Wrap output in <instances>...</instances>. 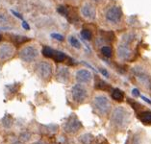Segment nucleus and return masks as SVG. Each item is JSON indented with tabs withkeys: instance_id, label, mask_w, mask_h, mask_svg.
Segmentation results:
<instances>
[{
	"instance_id": "1",
	"label": "nucleus",
	"mask_w": 151,
	"mask_h": 144,
	"mask_svg": "<svg viewBox=\"0 0 151 144\" xmlns=\"http://www.w3.org/2000/svg\"><path fill=\"white\" fill-rule=\"evenodd\" d=\"M129 113L123 107H117L112 113V122L117 127H124L128 123Z\"/></svg>"
},
{
	"instance_id": "2",
	"label": "nucleus",
	"mask_w": 151,
	"mask_h": 144,
	"mask_svg": "<svg viewBox=\"0 0 151 144\" xmlns=\"http://www.w3.org/2000/svg\"><path fill=\"white\" fill-rule=\"evenodd\" d=\"M93 104L96 112H98L100 114H103V115L108 113L110 112V109H111V102L105 95H96L93 98Z\"/></svg>"
},
{
	"instance_id": "3",
	"label": "nucleus",
	"mask_w": 151,
	"mask_h": 144,
	"mask_svg": "<svg viewBox=\"0 0 151 144\" xmlns=\"http://www.w3.org/2000/svg\"><path fill=\"white\" fill-rule=\"evenodd\" d=\"M19 58L23 62H31L35 61L39 56V50L34 45H26L19 51Z\"/></svg>"
},
{
	"instance_id": "4",
	"label": "nucleus",
	"mask_w": 151,
	"mask_h": 144,
	"mask_svg": "<svg viewBox=\"0 0 151 144\" xmlns=\"http://www.w3.org/2000/svg\"><path fill=\"white\" fill-rule=\"evenodd\" d=\"M106 19L108 20V22L112 24H116L121 20L122 18V12L119 7L117 6H112L107 10L106 12Z\"/></svg>"
},
{
	"instance_id": "5",
	"label": "nucleus",
	"mask_w": 151,
	"mask_h": 144,
	"mask_svg": "<svg viewBox=\"0 0 151 144\" xmlns=\"http://www.w3.org/2000/svg\"><path fill=\"white\" fill-rule=\"evenodd\" d=\"M71 96H72V99L75 102L83 103L88 97V91L84 86H82V85H80V84H77L75 86H73L72 87Z\"/></svg>"
},
{
	"instance_id": "6",
	"label": "nucleus",
	"mask_w": 151,
	"mask_h": 144,
	"mask_svg": "<svg viewBox=\"0 0 151 144\" xmlns=\"http://www.w3.org/2000/svg\"><path fill=\"white\" fill-rule=\"evenodd\" d=\"M37 72L42 79H48L52 74V65L48 62H40L37 64Z\"/></svg>"
},
{
	"instance_id": "7",
	"label": "nucleus",
	"mask_w": 151,
	"mask_h": 144,
	"mask_svg": "<svg viewBox=\"0 0 151 144\" xmlns=\"http://www.w3.org/2000/svg\"><path fill=\"white\" fill-rule=\"evenodd\" d=\"M14 54V47L10 43H3L0 45V61L10 60Z\"/></svg>"
},
{
	"instance_id": "8",
	"label": "nucleus",
	"mask_w": 151,
	"mask_h": 144,
	"mask_svg": "<svg viewBox=\"0 0 151 144\" xmlns=\"http://www.w3.org/2000/svg\"><path fill=\"white\" fill-rule=\"evenodd\" d=\"M65 131L68 134H74L81 128V122L75 115L69 117V119L65 124Z\"/></svg>"
},
{
	"instance_id": "9",
	"label": "nucleus",
	"mask_w": 151,
	"mask_h": 144,
	"mask_svg": "<svg viewBox=\"0 0 151 144\" xmlns=\"http://www.w3.org/2000/svg\"><path fill=\"white\" fill-rule=\"evenodd\" d=\"M81 14L87 19L93 20L95 18V16H96V11H95V8L91 3L86 2L81 7Z\"/></svg>"
},
{
	"instance_id": "10",
	"label": "nucleus",
	"mask_w": 151,
	"mask_h": 144,
	"mask_svg": "<svg viewBox=\"0 0 151 144\" xmlns=\"http://www.w3.org/2000/svg\"><path fill=\"white\" fill-rule=\"evenodd\" d=\"M76 80L78 83H83V84H88L91 82L93 80V75H91V71L88 69H79L76 71Z\"/></svg>"
},
{
	"instance_id": "11",
	"label": "nucleus",
	"mask_w": 151,
	"mask_h": 144,
	"mask_svg": "<svg viewBox=\"0 0 151 144\" xmlns=\"http://www.w3.org/2000/svg\"><path fill=\"white\" fill-rule=\"evenodd\" d=\"M57 79L62 83H67L69 79V70L65 66H60L57 68L56 72Z\"/></svg>"
},
{
	"instance_id": "12",
	"label": "nucleus",
	"mask_w": 151,
	"mask_h": 144,
	"mask_svg": "<svg viewBox=\"0 0 151 144\" xmlns=\"http://www.w3.org/2000/svg\"><path fill=\"white\" fill-rule=\"evenodd\" d=\"M132 72L134 73V75L137 77V79L139 81V82L142 83H145L147 81V75L146 73L145 72V70L141 67H135L133 70H132Z\"/></svg>"
},
{
	"instance_id": "13",
	"label": "nucleus",
	"mask_w": 151,
	"mask_h": 144,
	"mask_svg": "<svg viewBox=\"0 0 151 144\" xmlns=\"http://www.w3.org/2000/svg\"><path fill=\"white\" fill-rule=\"evenodd\" d=\"M117 54L121 59H127L130 56V49L125 44H121V45L119 46V49H117Z\"/></svg>"
},
{
	"instance_id": "14",
	"label": "nucleus",
	"mask_w": 151,
	"mask_h": 144,
	"mask_svg": "<svg viewBox=\"0 0 151 144\" xmlns=\"http://www.w3.org/2000/svg\"><path fill=\"white\" fill-rule=\"evenodd\" d=\"M139 118L145 123H151V112H142L139 114Z\"/></svg>"
},
{
	"instance_id": "15",
	"label": "nucleus",
	"mask_w": 151,
	"mask_h": 144,
	"mask_svg": "<svg viewBox=\"0 0 151 144\" xmlns=\"http://www.w3.org/2000/svg\"><path fill=\"white\" fill-rule=\"evenodd\" d=\"M112 97L113 99H115L116 101H122L124 98V93L119 88H116L115 90H113L112 92Z\"/></svg>"
},
{
	"instance_id": "16",
	"label": "nucleus",
	"mask_w": 151,
	"mask_h": 144,
	"mask_svg": "<svg viewBox=\"0 0 151 144\" xmlns=\"http://www.w3.org/2000/svg\"><path fill=\"white\" fill-rule=\"evenodd\" d=\"M42 55L45 58H53L54 57V54H55V50H53L51 47L45 46V47L42 48Z\"/></svg>"
},
{
	"instance_id": "17",
	"label": "nucleus",
	"mask_w": 151,
	"mask_h": 144,
	"mask_svg": "<svg viewBox=\"0 0 151 144\" xmlns=\"http://www.w3.org/2000/svg\"><path fill=\"white\" fill-rule=\"evenodd\" d=\"M68 42H69V44H70L72 47L76 48V49H79V48L81 47L80 42L75 38L74 36H69L68 37Z\"/></svg>"
},
{
	"instance_id": "18",
	"label": "nucleus",
	"mask_w": 151,
	"mask_h": 144,
	"mask_svg": "<svg viewBox=\"0 0 151 144\" xmlns=\"http://www.w3.org/2000/svg\"><path fill=\"white\" fill-rule=\"evenodd\" d=\"M2 125L4 126L6 129H9V128H11L12 127V124H13V120H12V118H11L9 115H6L2 118Z\"/></svg>"
},
{
	"instance_id": "19",
	"label": "nucleus",
	"mask_w": 151,
	"mask_h": 144,
	"mask_svg": "<svg viewBox=\"0 0 151 144\" xmlns=\"http://www.w3.org/2000/svg\"><path fill=\"white\" fill-rule=\"evenodd\" d=\"M12 40L14 43L20 44V43H23L24 42H27V40H29V39H27L26 37L20 36V35H14L12 38Z\"/></svg>"
},
{
	"instance_id": "20",
	"label": "nucleus",
	"mask_w": 151,
	"mask_h": 144,
	"mask_svg": "<svg viewBox=\"0 0 151 144\" xmlns=\"http://www.w3.org/2000/svg\"><path fill=\"white\" fill-rule=\"evenodd\" d=\"M53 59H54L55 62H64L65 60V55L64 53L60 52V51H55V54H54Z\"/></svg>"
},
{
	"instance_id": "21",
	"label": "nucleus",
	"mask_w": 151,
	"mask_h": 144,
	"mask_svg": "<svg viewBox=\"0 0 151 144\" xmlns=\"http://www.w3.org/2000/svg\"><path fill=\"white\" fill-rule=\"evenodd\" d=\"M9 22H10V18L8 16V14L4 12H0V24L5 25L8 24Z\"/></svg>"
},
{
	"instance_id": "22",
	"label": "nucleus",
	"mask_w": 151,
	"mask_h": 144,
	"mask_svg": "<svg viewBox=\"0 0 151 144\" xmlns=\"http://www.w3.org/2000/svg\"><path fill=\"white\" fill-rule=\"evenodd\" d=\"M81 36H82V38L86 40H91V38H93V34H91V32L89 30V29H84V30L81 31Z\"/></svg>"
},
{
	"instance_id": "23",
	"label": "nucleus",
	"mask_w": 151,
	"mask_h": 144,
	"mask_svg": "<svg viewBox=\"0 0 151 144\" xmlns=\"http://www.w3.org/2000/svg\"><path fill=\"white\" fill-rule=\"evenodd\" d=\"M101 53L104 55L105 57L107 58H109V57H111L112 56V54H113V50H112V48L111 47H109V46H103L101 48Z\"/></svg>"
},
{
	"instance_id": "24",
	"label": "nucleus",
	"mask_w": 151,
	"mask_h": 144,
	"mask_svg": "<svg viewBox=\"0 0 151 144\" xmlns=\"http://www.w3.org/2000/svg\"><path fill=\"white\" fill-rule=\"evenodd\" d=\"M30 138H31V135L29 134L28 132H23V133H21V135H20V136H19V138H20V140L22 142H27L29 139H30Z\"/></svg>"
},
{
	"instance_id": "25",
	"label": "nucleus",
	"mask_w": 151,
	"mask_h": 144,
	"mask_svg": "<svg viewBox=\"0 0 151 144\" xmlns=\"http://www.w3.org/2000/svg\"><path fill=\"white\" fill-rule=\"evenodd\" d=\"M58 12L60 13L62 16H68V10H67V8L65 7H64V6H60L58 8Z\"/></svg>"
},
{
	"instance_id": "26",
	"label": "nucleus",
	"mask_w": 151,
	"mask_h": 144,
	"mask_svg": "<svg viewBox=\"0 0 151 144\" xmlns=\"http://www.w3.org/2000/svg\"><path fill=\"white\" fill-rule=\"evenodd\" d=\"M51 38H53L57 40H60V42L64 40V36H62L61 34H57V33H53V34H51Z\"/></svg>"
},
{
	"instance_id": "27",
	"label": "nucleus",
	"mask_w": 151,
	"mask_h": 144,
	"mask_svg": "<svg viewBox=\"0 0 151 144\" xmlns=\"http://www.w3.org/2000/svg\"><path fill=\"white\" fill-rule=\"evenodd\" d=\"M99 71H100L105 77H107V78L109 77V73H108V71H107V70H106L105 68H99Z\"/></svg>"
},
{
	"instance_id": "28",
	"label": "nucleus",
	"mask_w": 151,
	"mask_h": 144,
	"mask_svg": "<svg viewBox=\"0 0 151 144\" xmlns=\"http://www.w3.org/2000/svg\"><path fill=\"white\" fill-rule=\"evenodd\" d=\"M132 94H133L134 96H139V95H141L139 90H137V88H134V90H132Z\"/></svg>"
},
{
	"instance_id": "29",
	"label": "nucleus",
	"mask_w": 151,
	"mask_h": 144,
	"mask_svg": "<svg viewBox=\"0 0 151 144\" xmlns=\"http://www.w3.org/2000/svg\"><path fill=\"white\" fill-rule=\"evenodd\" d=\"M141 97H142V98L143 99V100H145V102H147V103H149V104L151 105V101L149 100V99H147V98H145V96H141Z\"/></svg>"
},
{
	"instance_id": "30",
	"label": "nucleus",
	"mask_w": 151,
	"mask_h": 144,
	"mask_svg": "<svg viewBox=\"0 0 151 144\" xmlns=\"http://www.w3.org/2000/svg\"><path fill=\"white\" fill-rule=\"evenodd\" d=\"M93 1H94L95 3H100V2L103 1V0H93Z\"/></svg>"
},
{
	"instance_id": "31",
	"label": "nucleus",
	"mask_w": 151,
	"mask_h": 144,
	"mask_svg": "<svg viewBox=\"0 0 151 144\" xmlns=\"http://www.w3.org/2000/svg\"><path fill=\"white\" fill-rule=\"evenodd\" d=\"M13 144H22L20 141H16V142H14Z\"/></svg>"
},
{
	"instance_id": "32",
	"label": "nucleus",
	"mask_w": 151,
	"mask_h": 144,
	"mask_svg": "<svg viewBox=\"0 0 151 144\" xmlns=\"http://www.w3.org/2000/svg\"><path fill=\"white\" fill-rule=\"evenodd\" d=\"M1 40H2V36L0 35V42H1Z\"/></svg>"
}]
</instances>
